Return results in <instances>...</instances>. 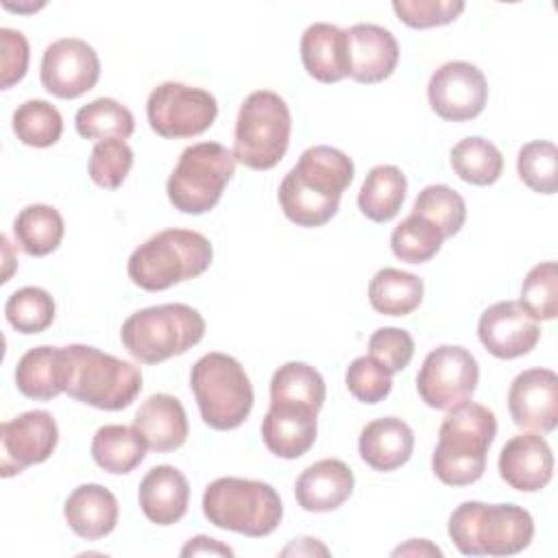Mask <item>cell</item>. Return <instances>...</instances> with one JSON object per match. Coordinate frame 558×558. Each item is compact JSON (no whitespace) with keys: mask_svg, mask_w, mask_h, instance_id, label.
<instances>
[{"mask_svg":"<svg viewBox=\"0 0 558 558\" xmlns=\"http://www.w3.org/2000/svg\"><path fill=\"white\" fill-rule=\"evenodd\" d=\"M353 172L347 153L325 144L305 148L277 192L286 218L299 227H320L331 220Z\"/></svg>","mask_w":558,"mask_h":558,"instance_id":"cell-1","label":"cell"},{"mask_svg":"<svg viewBox=\"0 0 558 558\" xmlns=\"http://www.w3.org/2000/svg\"><path fill=\"white\" fill-rule=\"evenodd\" d=\"M497 436L495 412L486 405L462 401L449 408L438 429L432 471L447 486H469L486 471V453Z\"/></svg>","mask_w":558,"mask_h":558,"instance_id":"cell-2","label":"cell"},{"mask_svg":"<svg viewBox=\"0 0 558 558\" xmlns=\"http://www.w3.org/2000/svg\"><path fill=\"white\" fill-rule=\"evenodd\" d=\"M447 532L464 556H514L530 545L534 521L517 504L464 501L449 514Z\"/></svg>","mask_w":558,"mask_h":558,"instance_id":"cell-3","label":"cell"},{"mask_svg":"<svg viewBox=\"0 0 558 558\" xmlns=\"http://www.w3.org/2000/svg\"><path fill=\"white\" fill-rule=\"evenodd\" d=\"M214 259L211 242L192 229H163L140 244L126 264L129 279L148 292L203 275Z\"/></svg>","mask_w":558,"mask_h":558,"instance_id":"cell-4","label":"cell"},{"mask_svg":"<svg viewBox=\"0 0 558 558\" xmlns=\"http://www.w3.org/2000/svg\"><path fill=\"white\" fill-rule=\"evenodd\" d=\"M205 336V318L185 303H163L137 310L120 329L124 349L142 364H159L183 355Z\"/></svg>","mask_w":558,"mask_h":558,"instance_id":"cell-5","label":"cell"},{"mask_svg":"<svg viewBox=\"0 0 558 558\" xmlns=\"http://www.w3.org/2000/svg\"><path fill=\"white\" fill-rule=\"evenodd\" d=\"M203 514L220 530L262 538L281 523L283 504L279 493L262 480L218 477L203 493Z\"/></svg>","mask_w":558,"mask_h":558,"instance_id":"cell-6","label":"cell"},{"mask_svg":"<svg viewBox=\"0 0 558 558\" xmlns=\"http://www.w3.org/2000/svg\"><path fill=\"white\" fill-rule=\"evenodd\" d=\"M65 355V395L74 401L116 412L129 408L142 390V373L131 362L89 344H68Z\"/></svg>","mask_w":558,"mask_h":558,"instance_id":"cell-7","label":"cell"},{"mask_svg":"<svg viewBox=\"0 0 558 558\" xmlns=\"http://www.w3.org/2000/svg\"><path fill=\"white\" fill-rule=\"evenodd\" d=\"M190 388L194 392L201 418L211 429H235L251 414L255 395L242 364L220 351L205 353L190 371Z\"/></svg>","mask_w":558,"mask_h":558,"instance_id":"cell-8","label":"cell"},{"mask_svg":"<svg viewBox=\"0 0 558 558\" xmlns=\"http://www.w3.org/2000/svg\"><path fill=\"white\" fill-rule=\"evenodd\" d=\"M290 131L292 118L286 100L270 89L251 92L238 111L233 159L251 170H270L286 155Z\"/></svg>","mask_w":558,"mask_h":558,"instance_id":"cell-9","label":"cell"},{"mask_svg":"<svg viewBox=\"0 0 558 558\" xmlns=\"http://www.w3.org/2000/svg\"><path fill=\"white\" fill-rule=\"evenodd\" d=\"M235 172L233 153L218 142H198L183 148L168 177L166 192L174 209L205 214L214 209Z\"/></svg>","mask_w":558,"mask_h":558,"instance_id":"cell-10","label":"cell"},{"mask_svg":"<svg viewBox=\"0 0 558 558\" xmlns=\"http://www.w3.org/2000/svg\"><path fill=\"white\" fill-rule=\"evenodd\" d=\"M216 116L218 102L207 89L177 81L157 85L146 100L148 124L166 140L196 137L214 124Z\"/></svg>","mask_w":558,"mask_h":558,"instance_id":"cell-11","label":"cell"},{"mask_svg":"<svg viewBox=\"0 0 558 558\" xmlns=\"http://www.w3.org/2000/svg\"><path fill=\"white\" fill-rule=\"evenodd\" d=\"M477 381L480 366L475 357L458 344H440L432 349L416 373L418 397L434 410H449L469 401Z\"/></svg>","mask_w":558,"mask_h":558,"instance_id":"cell-12","label":"cell"},{"mask_svg":"<svg viewBox=\"0 0 558 558\" xmlns=\"http://www.w3.org/2000/svg\"><path fill=\"white\" fill-rule=\"evenodd\" d=\"M432 111L447 122L477 118L488 100V83L482 70L469 61H447L434 70L427 83Z\"/></svg>","mask_w":558,"mask_h":558,"instance_id":"cell-13","label":"cell"},{"mask_svg":"<svg viewBox=\"0 0 558 558\" xmlns=\"http://www.w3.org/2000/svg\"><path fill=\"white\" fill-rule=\"evenodd\" d=\"M39 78L48 94L72 100L98 83L100 59L85 39L63 37L44 50Z\"/></svg>","mask_w":558,"mask_h":558,"instance_id":"cell-14","label":"cell"},{"mask_svg":"<svg viewBox=\"0 0 558 558\" xmlns=\"http://www.w3.org/2000/svg\"><path fill=\"white\" fill-rule=\"evenodd\" d=\"M59 442L50 412L28 410L0 425V475L11 477L31 464L46 462Z\"/></svg>","mask_w":558,"mask_h":558,"instance_id":"cell-15","label":"cell"},{"mask_svg":"<svg viewBox=\"0 0 558 558\" xmlns=\"http://www.w3.org/2000/svg\"><path fill=\"white\" fill-rule=\"evenodd\" d=\"M477 336L484 349L499 360H514L530 353L538 338L541 327L519 301H499L486 307L477 320Z\"/></svg>","mask_w":558,"mask_h":558,"instance_id":"cell-16","label":"cell"},{"mask_svg":"<svg viewBox=\"0 0 558 558\" xmlns=\"http://www.w3.org/2000/svg\"><path fill=\"white\" fill-rule=\"evenodd\" d=\"M508 410L514 425L549 434L558 425V377L551 368L519 373L508 390Z\"/></svg>","mask_w":558,"mask_h":558,"instance_id":"cell-17","label":"cell"},{"mask_svg":"<svg viewBox=\"0 0 558 558\" xmlns=\"http://www.w3.org/2000/svg\"><path fill=\"white\" fill-rule=\"evenodd\" d=\"M347 76L357 83H381L399 63V44L395 35L379 24H353L344 28Z\"/></svg>","mask_w":558,"mask_h":558,"instance_id":"cell-18","label":"cell"},{"mask_svg":"<svg viewBox=\"0 0 558 558\" xmlns=\"http://www.w3.org/2000/svg\"><path fill=\"white\" fill-rule=\"evenodd\" d=\"M501 480L521 493H538L554 475V453L541 434H517L499 453Z\"/></svg>","mask_w":558,"mask_h":558,"instance_id":"cell-19","label":"cell"},{"mask_svg":"<svg viewBox=\"0 0 558 558\" xmlns=\"http://www.w3.org/2000/svg\"><path fill=\"white\" fill-rule=\"evenodd\" d=\"M316 410L296 403H270L262 421V440L277 458L294 460L316 442Z\"/></svg>","mask_w":558,"mask_h":558,"instance_id":"cell-20","label":"cell"},{"mask_svg":"<svg viewBox=\"0 0 558 558\" xmlns=\"http://www.w3.org/2000/svg\"><path fill=\"white\" fill-rule=\"evenodd\" d=\"M353 471L338 458L310 464L296 480V504L307 512H331L353 493Z\"/></svg>","mask_w":558,"mask_h":558,"instance_id":"cell-21","label":"cell"},{"mask_svg":"<svg viewBox=\"0 0 558 558\" xmlns=\"http://www.w3.org/2000/svg\"><path fill=\"white\" fill-rule=\"evenodd\" d=\"M144 517L155 525H172L181 521L190 504L187 477L170 464L153 466L137 490Z\"/></svg>","mask_w":558,"mask_h":558,"instance_id":"cell-22","label":"cell"},{"mask_svg":"<svg viewBox=\"0 0 558 558\" xmlns=\"http://www.w3.org/2000/svg\"><path fill=\"white\" fill-rule=\"evenodd\" d=\"M133 427L144 438L146 447L157 453L179 449L190 432L181 401L166 392L150 395L146 401H142L135 412Z\"/></svg>","mask_w":558,"mask_h":558,"instance_id":"cell-23","label":"cell"},{"mask_svg":"<svg viewBox=\"0 0 558 558\" xmlns=\"http://www.w3.org/2000/svg\"><path fill=\"white\" fill-rule=\"evenodd\" d=\"M360 458L375 471H395L403 466L414 449L412 427L397 418L384 416L366 423L357 440Z\"/></svg>","mask_w":558,"mask_h":558,"instance_id":"cell-24","label":"cell"},{"mask_svg":"<svg viewBox=\"0 0 558 558\" xmlns=\"http://www.w3.org/2000/svg\"><path fill=\"white\" fill-rule=\"evenodd\" d=\"M63 514L72 532L85 541H98L113 532L118 523V499L100 484L76 486L63 506Z\"/></svg>","mask_w":558,"mask_h":558,"instance_id":"cell-25","label":"cell"},{"mask_svg":"<svg viewBox=\"0 0 558 558\" xmlns=\"http://www.w3.org/2000/svg\"><path fill=\"white\" fill-rule=\"evenodd\" d=\"M68 355L65 347L41 344L28 349L15 366L17 390L35 401H52L65 392Z\"/></svg>","mask_w":558,"mask_h":558,"instance_id":"cell-26","label":"cell"},{"mask_svg":"<svg viewBox=\"0 0 558 558\" xmlns=\"http://www.w3.org/2000/svg\"><path fill=\"white\" fill-rule=\"evenodd\" d=\"M301 61L307 74L320 83H338L347 76L344 31L316 22L301 35Z\"/></svg>","mask_w":558,"mask_h":558,"instance_id":"cell-27","label":"cell"},{"mask_svg":"<svg viewBox=\"0 0 558 558\" xmlns=\"http://www.w3.org/2000/svg\"><path fill=\"white\" fill-rule=\"evenodd\" d=\"M146 442L135 427L129 425H102L92 438L94 462L113 475H126L146 458Z\"/></svg>","mask_w":558,"mask_h":558,"instance_id":"cell-28","label":"cell"},{"mask_svg":"<svg viewBox=\"0 0 558 558\" xmlns=\"http://www.w3.org/2000/svg\"><path fill=\"white\" fill-rule=\"evenodd\" d=\"M405 174L397 166L379 163L368 170L357 194V207L368 220L388 222L399 214L405 198Z\"/></svg>","mask_w":558,"mask_h":558,"instance_id":"cell-29","label":"cell"},{"mask_svg":"<svg viewBox=\"0 0 558 558\" xmlns=\"http://www.w3.org/2000/svg\"><path fill=\"white\" fill-rule=\"evenodd\" d=\"M423 279L399 268H381L368 283V301L375 312L386 316H405L423 301Z\"/></svg>","mask_w":558,"mask_h":558,"instance_id":"cell-30","label":"cell"},{"mask_svg":"<svg viewBox=\"0 0 558 558\" xmlns=\"http://www.w3.org/2000/svg\"><path fill=\"white\" fill-rule=\"evenodd\" d=\"M65 227L61 214L52 205L33 203L20 209L13 222V235L26 255L44 257L63 240Z\"/></svg>","mask_w":558,"mask_h":558,"instance_id":"cell-31","label":"cell"},{"mask_svg":"<svg viewBox=\"0 0 558 558\" xmlns=\"http://www.w3.org/2000/svg\"><path fill=\"white\" fill-rule=\"evenodd\" d=\"M327 397L323 375L305 362L281 364L270 379V403H296L320 410Z\"/></svg>","mask_w":558,"mask_h":558,"instance_id":"cell-32","label":"cell"},{"mask_svg":"<svg viewBox=\"0 0 558 558\" xmlns=\"http://www.w3.org/2000/svg\"><path fill=\"white\" fill-rule=\"evenodd\" d=\"M449 157L453 172L471 185H493L504 172V157L499 148L480 135L460 140L451 148Z\"/></svg>","mask_w":558,"mask_h":558,"instance_id":"cell-33","label":"cell"},{"mask_svg":"<svg viewBox=\"0 0 558 558\" xmlns=\"http://www.w3.org/2000/svg\"><path fill=\"white\" fill-rule=\"evenodd\" d=\"M74 126L76 133L85 140H126L135 131V118L118 100L96 98L76 111Z\"/></svg>","mask_w":558,"mask_h":558,"instance_id":"cell-34","label":"cell"},{"mask_svg":"<svg viewBox=\"0 0 558 558\" xmlns=\"http://www.w3.org/2000/svg\"><path fill=\"white\" fill-rule=\"evenodd\" d=\"M13 133L26 146L48 148L63 133V118L48 100L31 98L13 111Z\"/></svg>","mask_w":558,"mask_h":558,"instance_id":"cell-35","label":"cell"},{"mask_svg":"<svg viewBox=\"0 0 558 558\" xmlns=\"http://www.w3.org/2000/svg\"><path fill=\"white\" fill-rule=\"evenodd\" d=\"M442 242L445 238L440 229L427 218L416 214H410L408 218H403L390 235V248L395 257L408 264L429 262L440 251Z\"/></svg>","mask_w":558,"mask_h":558,"instance_id":"cell-36","label":"cell"},{"mask_svg":"<svg viewBox=\"0 0 558 558\" xmlns=\"http://www.w3.org/2000/svg\"><path fill=\"white\" fill-rule=\"evenodd\" d=\"M412 214L434 222L447 240L462 229L466 220V203L453 187L434 183L418 192L412 205Z\"/></svg>","mask_w":558,"mask_h":558,"instance_id":"cell-37","label":"cell"},{"mask_svg":"<svg viewBox=\"0 0 558 558\" xmlns=\"http://www.w3.org/2000/svg\"><path fill=\"white\" fill-rule=\"evenodd\" d=\"M4 316L20 333H41L54 320V299L44 288L24 286L7 299Z\"/></svg>","mask_w":558,"mask_h":558,"instance_id":"cell-38","label":"cell"},{"mask_svg":"<svg viewBox=\"0 0 558 558\" xmlns=\"http://www.w3.org/2000/svg\"><path fill=\"white\" fill-rule=\"evenodd\" d=\"M519 179L538 194H556L558 190V148L551 142L536 140L519 148Z\"/></svg>","mask_w":558,"mask_h":558,"instance_id":"cell-39","label":"cell"},{"mask_svg":"<svg viewBox=\"0 0 558 558\" xmlns=\"http://www.w3.org/2000/svg\"><path fill=\"white\" fill-rule=\"evenodd\" d=\"M519 305L534 320H554L558 316V268L556 262L536 264L523 279Z\"/></svg>","mask_w":558,"mask_h":558,"instance_id":"cell-40","label":"cell"},{"mask_svg":"<svg viewBox=\"0 0 558 558\" xmlns=\"http://www.w3.org/2000/svg\"><path fill=\"white\" fill-rule=\"evenodd\" d=\"M131 166H133L131 146L124 140L111 137V140L96 142L87 161V172L98 187L118 190L129 177Z\"/></svg>","mask_w":558,"mask_h":558,"instance_id":"cell-41","label":"cell"},{"mask_svg":"<svg viewBox=\"0 0 558 558\" xmlns=\"http://www.w3.org/2000/svg\"><path fill=\"white\" fill-rule=\"evenodd\" d=\"M344 384L349 392L362 403H379L392 390V373L384 368L375 357H355L344 373Z\"/></svg>","mask_w":558,"mask_h":558,"instance_id":"cell-42","label":"cell"},{"mask_svg":"<svg viewBox=\"0 0 558 558\" xmlns=\"http://www.w3.org/2000/svg\"><path fill=\"white\" fill-rule=\"evenodd\" d=\"M462 0H395L392 11L410 28H434L451 24L462 11Z\"/></svg>","mask_w":558,"mask_h":558,"instance_id":"cell-43","label":"cell"},{"mask_svg":"<svg viewBox=\"0 0 558 558\" xmlns=\"http://www.w3.org/2000/svg\"><path fill=\"white\" fill-rule=\"evenodd\" d=\"M368 355L390 373H399L414 355V340L401 327H381L368 338Z\"/></svg>","mask_w":558,"mask_h":558,"instance_id":"cell-44","label":"cell"},{"mask_svg":"<svg viewBox=\"0 0 558 558\" xmlns=\"http://www.w3.org/2000/svg\"><path fill=\"white\" fill-rule=\"evenodd\" d=\"M0 87L9 89L11 85L24 78L28 70L31 50L24 33L15 28H0Z\"/></svg>","mask_w":558,"mask_h":558,"instance_id":"cell-45","label":"cell"},{"mask_svg":"<svg viewBox=\"0 0 558 558\" xmlns=\"http://www.w3.org/2000/svg\"><path fill=\"white\" fill-rule=\"evenodd\" d=\"M181 556H233V549L222 545L220 541L216 538H209V536H194L190 538L183 549H181Z\"/></svg>","mask_w":558,"mask_h":558,"instance_id":"cell-46","label":"cell"},{"mask_svg":"<svg viewBox=\"0 0 558 558\" xmlns=\"http://www.w3.org/2000/svg\"><path fill=\"white\" fill-rule=\"evenodd\" d=\"M392 556H442V551L425 538H410L405 545L392 549Z\"/></svg>","mask_w":558,"mask_h":558,"instance_id":"cell-47","label":"cell"}]
</instances>
